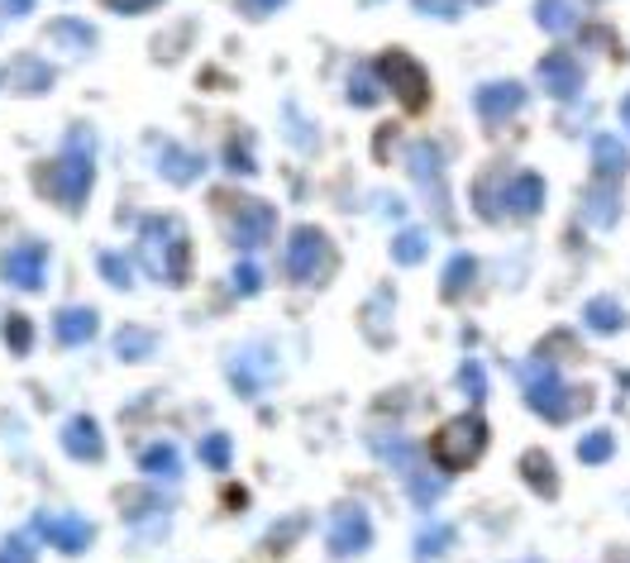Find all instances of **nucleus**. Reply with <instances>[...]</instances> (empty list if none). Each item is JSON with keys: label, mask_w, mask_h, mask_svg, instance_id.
<instances>
[{"label": "nucleus", "mask_w": 630, "mask_h": 563, "mask_svg": "<svg viewBox=\"0 0 630 563\" xmlns=\"http://www.w3.org/2000/svg\"><path fill=\"white\" fill-rule=\"evenodd\" d=\"M111 10H119V15H135V10H143V5H158V0H105Z\"/></svg>", "instance_id": "nucleus-43"}, {"label": "nucleus", "mask_w": 630, "mask_h": 563, "mask_svg": "<svg viewBox=\"0 0 630 563\" xmlns=\"http://www.w3.org/2000/svg\"><path fill=\"white\" fill-rule=\"evenodd\" d=\"M96 330H101V320H96V310H91V306H72V310H58V320H53V334H58V344H67V349H77V344L96 340Z\"/></svg>", "instance_id": "nucleus-17"}, {"label": "nucleus", "mask_w": 630, "mask_h": 563, "mask_svg": "<svg viewBox=\"0 0 630 563\" xmlns=\"http://www.w3.org/2000/svg\"><path fill=\"white\" fill-rule=\"evenodd\" d=\"M583 320H588V330H597V334H616L626 325V310L612 302V296H592L588 310H583Z\"/></svg>", "instance_id": "nucleus-21"}, {"label": "nucleus", "mask_w": 630, "mask_h": 563, "mask_svg": "<svg viewBox=\"0 0 630 563\" xmlns=\"http://www.w3.org/2000/svg\"><path fill=\"white\" fill-rule=\"evenodd\" d=\"M96 268H101V278L111 282V286H119V292H129V286H135V278H129V263L119 258V254H96Z\"/></svg>", "instance_id": "nucleus-33"}, {"label": "nucleus", "mask_w": 630, "mask_h": 563, "mask_svg": "<svg viewBox=\"0 0 630 563\" xmlns=\"http://www.w3.org/2000/svg\"><path fill=\"white\" fill-rule=\"evenodd\" d=\"M411 5H416L420 15H434V20H458L464 0H411Z\"/></svg>", "instance_id": "nucleus-40"}, {"label": "nucleus", "mask_w": 630, "mask_h": 563, "mask_svg": "<svg viewBox=\"0 0 630 563\" xmlns=\"http://www.w3.org/2000/svg\"><path fill=\"white\" fill-rule=\"evenodd\" d=\"M225 158H229V167H235V172H259V158H253L249 153V135H235L229 139V149H225Z\"/></svg>", "instance_id": "nucleus-36"}, {"label": "nucleus", "mask_w": 630, "mask_h": 563, "mask_svg": "<svg viewBox=\"0 0 630 563\" xmlns=\"http://www.w3.org/2000/svg\"><path fill=\"white\" fill-rule=\"evenodd\" d=\"M540 87L550 95H559V101H574L578 91H583V67H578L574 53H544L540 57Z\"/></svg>", "instance_id": "nucleus-11"}, {"label": "nucleus", "mask_w": 630, "mask_h": 563, "mask_svg": "<svg viewBox=\"0 0 630 563\" xmlns=\"http://www.w3.org/2000/svg\"><path fill=\"white\" fill-rule=\"evenodd\" d=\"M34 535L53 540V549H63V554H87L96 530L81 516H34Z\"/></svg>", "instance_id": "nucleus-10"}, {"label": "nucleus", "mask_w": 630, "mask_h": 563, "mask_svg": "<svg viewBox=\"0 0 630 563\" xmlns=\"http://www.w3.org/2000/svg\"><path fill=\"white\" fill-rule=\"evenodd\" d=\"M5 10H10V15H29V10H34V0H5Z\"/></svg>", "instance_id": "nucleus-44"}, {"label": "nucleus", "mask_w": 630, "mask_h": 563, "mask_svg": "<svg viewBox=\"0 0 630 563\" xmlns=\"http://www.w3.org/2000/svg\"><path fill=\"white\" fill-rule=\"evenodd\" d=\"M406 477V492H411V501H416V507H434V501H440V492H444V477H434L430 469H406L402 473Z\"/></svg>", "instance_id": "nucleus-23"}, {"label": "nucleus", "mask_w": 630, "mask_h": 563, "mask_svg": "<svg viewBox=\"0 0 630 563\" xmlns=\"http://www.w3.org/2000/svg\"><path fill=\"white\" fill-rule=\"evenodd\" d=\"M15 77H20V91H29V95H43L48 87H53V67H48L43 57H24V63L15 67Z\"/></svg>", "instance_id": "nucleus-27"}, {"label": "nucleus", "mask_w": 630, "mask_h": 563, "mask_svg": "<svg viewBox=\"0 0 630 563\" xmlns=\"http://www.w3.org/2000/svg\"><path fill=\"white\" fill-rule=\"evenodd\" d=\"M43 268H48V248L39 244V239H29V244L10 248V254L0 258V278H5L10 286H20V292H39Z\"/></svg>", "instance_id": "nucleus-9"}, {"label": "nucleus", "mask_w": 630, "mask_h": 563, "mask_svg": "<svg viewBox=\"0 0 630 563\" xmlns=\"http://www.w3.org/2000/svg\"><path fill=\"white\" fill-rule=\"evenodd\" d=\"M458 378H464V387H468L472 401H488V378H482L478 363H464V373H458Z\"/></svg>", "instance_id": "nucleus-41"}, {"label": "nucleus", "mask_w": 630, "mask_h": 563, "mask_svg": "<svg viewBox=\"0 0 630 563\" xmlns=\"http://www.w3.org/2000/svg\"><path fill=\"white\" fill-rule=\"evenodd\" d=\"M153 334L149 330H139V325H125L115 334V358H125V363H139V358H149L153 354Z\"/></svg>", "instance_id": "nucleus-25"}, {"label": "nucleus", "mask_w": 630, "mask_h": 563, "mask_svg": "<svg viewBox=\"0 0 630 563\" xmlns=\"http://www.w3.org/2000/svg\"><path fill=\"white\" fill-rule=\"evenodd\" d=\"M520 473H526V483L536 487L540 497H559V477H554V459L544 449H530L526 459H520Z\"/></svg>", "instance_id": "nucleus-19"}, {"label": "nucleus", "mask_w": 630, "mask_h": 563, "mask_svg": "<svg viewBox=\"0 0 630 563\" xmlns=\"http://www.w3.org/2000/svg\"><path fill=\"white\" fill-rule=\"evenodd\" d=\"M612 453H616V435H612V430H592V435L578 439V459H583V463H607Z\"/></svg>", "instance_id": "nucleus-29"}, {"label": "nucleus", "mask_w": 630, "mask_h": 563, "mask_svg": "<svg viewBox=\"0 0 630 563\" xmlns=\"http://www.w3.org/2000/svg\"><path fill=\"white\" fill-rule=\"evenodd\" d=\"M0 563H34L29 535H10V540H0Z\"/></svg>", "instance_id": "nucleus-37"}, {"label": "nucleus", "mask_w": 630, "mask_h": 563, "mask_svg": "<svg viewBox=\"0 0 630 563\" xmlns=\"http://www.w3.org/2000/svg\"><path fill=\"white\" fill-rule=\"evenodd\" d=\"M5 340H10V349L15 354H29V344H34V325L24 316H10L5 320Z\"/></svg>", "instance_id": "nucleus-39"}, {"label": "nucleus", "mask_w": 630, "mask_h": 563, "mask_svg": "<svg viewBox=\"0 0 630 563\" xmlns=\"http://www.w3.org/2000/svg\"><path fill=\"white\" fill-rule=\"evenodd\" d=\"M325 268H330V239H325V230H315V225L292 230V239H287V278L315 282Z\"/></svg>", "instance_id": "nucleus-6"}, {"label": "nucleus", "mask_w": 630, "mask_h": 563, "mask_svg": "<svg viewBox=\"0 0 630 563\" xmlns=\"http://www.w3.org/2000/svg\"><path fill=\"white\" fill-rule=\"evenodd\" d=\"M91 182H96V158H91V129L77 125V135L63 143V158L53 163L48 172V191L63 201L67 210H81L91 196Z\"/></svg>", "instance_id": "nucleus-3"}, {"label": "nucleus", "mask_w": 630, "mask_h": 563, "mask_svg": "<svg viewBox=\"0 0 630 563\" xmlns=\"http://www.w3.org/2000/svg\"><path fill=\"white\" fill-rule=\"evenodd\" d=\"M520 563H540V559H520Z\"/></svg>", "instance_id": "nucleus-46"}, {"label": "nucleus", "mask_w": 630, "mask_h": 563, "mask_svg": "<svg viewBox=\"0 0 630 563\" xmlns=\"http://www.w3.org/2000/svg\"><path fill=\"white\" fill-rule=\"evenodd\" d=\"M482 449H488V421L472 415V411L444 421L440 430H434V439H430V453H434V463H440L444 473L472 469V463L482 459Z\"/></svg>", "instance_id": "nucleus-4"}, {"label": "nucleus", "mask_w": 630, "mask_h": 563, "mask_svg": "<svg viewBox=\"0 0 630 563\" xmlns=\"http://www.w3.org/2000/svg\"><path fill=\"white\" fill-rule=\"evenodd\" d=\"M621 119H626V129H630V95H626V101H621Z\"/></svg>", "instance_id": "nucleus-45"}, {"label": "nucleus", "mask_w": 630, "mask_h": 563, "mask_svg": "<svg viewBox=\"0 0 630 563\" xmlns=\"http://www.w3.org/2000/svg\"><path fill=\"white\" fill-rule=\"evenodd\" d=\"M536 20L550 34H559V29H568V24H574V5H568V0H536Z\"/></svg>", "instance_id": "nucleus-31"}, {"label": "nucleus", "mask_w": 630, "mask_h": 563, "mask_svg": "<svg viewBox=\"0 0 630 563\" xmlns=\"http://www.w3.org/2000/svg\"><path fill=\"white\" fill-rule=\"evenodd\" d=\"M406 163H411V177H416V182L434 196V210L450 220V206H444V191H440V167H444L440 163V149H434V143H426V139H416L406 149Z\"/></svg>", "instance_id": "nucleus-12"}, {"label": "nucleus", "mask_w": 630, "mask_h": 563, "mask_svg": "<svg viewBox=\"0 0 630 563\" xmlns=\"http://www.w3.org/2000/svg\"><path fill=\"white\" fill-rule=\"evenodd\" d=\"M139 473H149V477H181V453L173 445H149V449H139Z\"/></svg>", "instance_id": "nucleus-20"}, {"label": "nucleus", "mask_w": 630, "mask_h": 563, "mask_svg": "<svg viewBox=\"0 0 630 563\" xmlns=\"http://www.w3.org/2000/svg\"><path fill=\"white\" fill-rule=\"evenodd\" d=\"M502 206L516 215V220H530V215L544 210V177L540 172H516L506 177V196Z\"/></svg>", "instance_id": "nucleus-15"}, {"label": "nucleus", "mask_w": 630, "mask_h": 563, "mask_svg": "<svg viewBox=\"0 0 630 563\" xmlns=\"http://www.w3.org/2000/svg\"><path fill=\"white\" fill-rule=\"evenodd\" d=\"M63 449L67 459H81V463H101L105 459V435L91 415H72L63 425Z\"/></svg>", "instance_id": "nucleus-13"}, {"label": "nucleus", "mask_w": 630, "mask_h": 563, "mask_svg": "<svg viewBox=\"0 0 630 563\" xmlns=\"http://www.w3.org/2000/svg\"><path fill=\"white\" fill-rule=\"evenodd\" d=\"M139 263H143V272L163 286L187 282L191 248H187L181 220H173V215H149V220L139 225Z\"/></svg>", "instance_id": "nucleus-1"}, {"label": "nucleus", "mask_w": 630, "mask_h": 563, "mask_svg": "<svg viewBox=\"0 0 630 563\" xmlns=\"http://www.w3.org/2000/svg\"><path fill=\"white\" fill-rule=\"evenodd\" d=\"M53 39H58V43H72V48H81V53H87V48L96 43V34H91V24L63 20V24H53Z\"/></svg>", "instance_id": "nucleus-34"}, {"label": "nucleus", "mask_w": 630, "mask_h": 563, "mask_svg": "<svg viewBox=\"0 0 630 563\" xmlns=\"http://www.w3.org/2000/svg\"><path fill=\"white\" fill-rule=\"evenodd\" d=\"M273 230H277V210L268 201H253V196L229 201V244L235 248H263Z\"/></svg>", "instance_id": "nucleus-5"}, {"label": "nucleus", "mask_w": 630, "mask_h": 563, "mask_svg": "<svg viewBox=\"0 0 630 563\" xmlns=\"http://www.w3.org/2000/svg\"><path fill=\"white\" fill-rule=\"evenodd\" d=\"M592 167H597L602 182H616V177H626V167H630V149L616 135H597L592 139Z\"/></svg>", "instance_id": "nucleus-18"}, {"label": "nucleus", "mask_w": 630, "mask_h": 563, "mask_svg": "<svg viewBox=\"0 0 630 563\" xmlns=\"http://www.w3.org/2000/svg\"><path fill=\"white\" fill-rule=\"evenodd\" d=\"M472 282H478V258L472 254H454L444 263V296H464Z\"/></svg>", "instance_id": "nucleus-24"}, {"label": "nucleus", "mask_w": 630, "mask_h": 563, "mask_svg": "<svg viewBox=\"0 0 630 563\" xmlns=\"http://www.w3.org/2000/svg\"><path fill=\"white\" fill-rule=\"evenodd\" d=\"M392 258L402 263V268H416V263H426V230H402V234H396Z\"/></svg>", "instance_id": "nucleus-30"}, {"label": "nucleus", "mask_w": 630, "mask_h": 563, "mask_svg": "<svg viewBox=\"0 0 630 563\" xmlns=\"http://www.w3.org/2000/svg\"><path fill=\"white\" fill-rule=\"evenodd\" d=\"M583 215H588L592 225H602V230H607V225H616V215H621V206H616V191L612 187H592Z\"/></svg>", "instance_id": "nucleus-28"}, {"label": "nucleus", "mask_w": 630, "mask_h": 563, "mask_svg": "<svg viewBox=\"0 0 630 563\" xmlns=\"http://www.w3.org/2000/svg\"><path fill=\"white\" fill-rule=\"evenodd\" d=\"M520 392H526L530 411H540L544 421H554V425L574 421V415L588 406V392L568 387L564 373H559V363H554V358H544V354H536L526 368H520Z\"/></svg>", "instance_id": "nucleus-2"}, {"label": "nucleus", "mask_w": 630, "mask_h": 563, "mask_svg": "<svg viewBox=\"0 0 630 563\" xmlns=\"http://www.w3.org/2000/svg\"><path fill=\"white\" fill-rule=\"evenodd\" d=\"M235 292L239 296H259L263 292V268H259V263H239V268H235Z\"/></svg>", "instance_id": "nucleus-38"}, {"label": "nucleus", "mask_w": 630, "mask_h": 563, "mask_svg": "<svg viewBox=\"0 0 630 563\" xmlns=\"http://www.w3.org/2000/svg\"><path fill=\"white\" fill-rule=\"evenodd\" d=\"M163 177L173 187L197 182V177H201V158H197V153H187V149H163Z\"/></svg>", "instance_id": "nucleus-22"}, {"label": "nucleus", "mask_w": 630, "mask_h": 563, "mask_svg": "<svg viewBox=\"0 0 630 563\" xmlns=\"http://www.w3.org/2000/svg\"><path fill=\"white\" fill-rule=\"evenodd\" d=\"M201 459L211 463V469H229V459H235V445H229V435H205V445H201Z\"/></svg>", "instance_id": "nucleus-35"}, {"label": "nucleus", "mask_w": 630, "mask_h": 563, "mask_svg": "<svg viewBox=\"0 0 630 563\" xmlns=\"http://www.w3.org/2000/svg\"><path fill=\"white\" fill-rule=\"evenodd\" d=\"M520 105H526V87H520V81H492V87L478 91V115L488 119V125L512 119Z\"/></svg>", "instance_id": "nucleus-16"}, {"label": "nucleus", "mask_w": 630, "mask_h": 563, "mask_svg": "<svg viewBox=\"0 0 630 563\" xmlns=\"http://www.w3.org/2000/svg\"><path fill=\"white\" fill-rule=\"evenodd\" d=\"M363 549H373V521L358 507H335L330 516V554L358 559Z\"/></svg>", "instance_id": "nucleus-8"}, {"label": "nucleus", "mask_w": 630, "mask_h": 563, "mask_svg": "<svg viewBox=\"0 0 630 563\" xmlns=\"http://www.w3.org/2000/svg\"><path fill=\"white\" fill-rule=\"evenodd\" d=\"M277 378V363H273V354H263V349H244L229 363V382H235L244 397H259V387H268V382Z\"/></svg>", "instance_id": "nucleus-14"}, {"label": "nucleus", "mask_w": 630, "mask_h": 563, "mask_svg": "<svg viewBox=\"0 0 630 563\" xmlns=\"http://www.w3.org/2000/svg\"><path fill=\"white\" fill-rule=\"evenodd\" d=\"M450 545H454V530H450V525H434V530H426V535L416 540V559L430 563V559H440Z\"/></svg>", "instance_id": "nucleus-32"}, {"label": "nucleus", "mask_w": 630, "mask_h": 563, "mask_svg": "<svg viewBox=\"0 0 630 563\" xmlns=\"http://www.w3.org/2000/svg\"><path fill=\"white\" fill-rule=\"evenodd\" d=\"M378 77H382V87L406 105V111H420V105L430 101L426 72H420V63H411L406 53H382V57H378Z\"/></svg>", "instance_id": "nucleus-7"}, {"label": "nucleus", "mask_w": 630, "mask_h": 563, "mask_svg": "<svg viewBox=\"0 0 630 563\" xmlns=\"http://www.w3.org/2000/svg\"><path fill=\"white\" fill-rule=\"evenodd\" d=\"M244 5V15H273L277 5H287V0H239Z\"/></svg>", "instance_id": "nucleus-42"}, {"label": "nucleus", "mask_w": 630, "mask_h": 563, "mask_svg": "<svg viewBox=\"0 0 630 563\" xmlns=\"http://www.w3.org/2000/svg\"><path fill=\"white\" fill-rule=\"evenodd\" d=\"M382 91L387 87H382V77H378V67H373V63H363L354 77H349V101H354V105H373Z\"/></svg>", "instance_id": "nucleus-26"}]
</instances>
